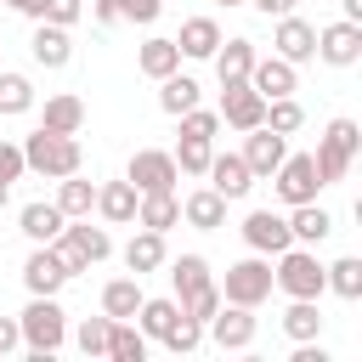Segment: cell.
<instances>
[{
    "label": "cell",
    "instance_id": "1",
    "mask_svg": "<svg viewBox=\"0 0 362 362\" xmlns=\"http://www.w3.org/2000/svg\"><path fill=\"white\" fill-rule=\"evenodd\" d=\"M17 334H23V345H28L34 362L57 356L68 345V311L57 305V294H28V305L17 311Z\"/></svg>",
    "mask_w": 362,
    "mask_h": 362
},
{
    "label": "cell",
    "instance_id": "2",
    "mask_svg": "<svg viewBox=\"0 0 362 362\" xmlns=\"http://www.w3.org/2000/svg\"><path fill=\"white\" fill-rule=\"evenodd\" d=\"M272 260H277V266H272V288H283L288 300H322V294H328L322 260H317L311 243H288V249L272 255Z\"/></svg>",
    "mask_w": 362,
    "mask_h": 362
},
{
    "label": "cell",
    "instance_id": "3",
    "mask_svg": "<svg viewBox=\"0 0 362 362\" xmlns=\"http://www.w3.org/2000/svg\"><path fill=\"white\" fill-rule=\"evenodd\" d=\"M356 153H362V130H356V119H328V130L317 136V153H311L317 181H322V187L345 181L351 164H356Z\"/></svg>",
    "mask_w": 362,
    "mask_h": 362
},
{
    "label": "cell",
    "instance_id": "4",
    "mask_svg": "<svg viewBox=\"0 0 362 362\" xmlns=\"http://www.w3.org/2000/svg\"><path fill=\"white\" fill-rule=\"evenodd\" d=\"M51 249H57L62 266L79 277V272H90V266H102V260L113 255V238H107V226H90V215H79V221H68V226L51 238Z\"/></svg>",
    "mask_w": 362,
    "mask_h": 362
},
{
    "label": "cell",
    "instance_id": "5",
    "mask_svg": "<svg viewBox=\"0 0 362 362\" xmlns=\"http://www.w3.org/2000/svg\"><path fill=\"white\" fill-rule=\"evenodd\" d=\"M23 164H28L34 175H45V181H62V175H74V170L85 164V153H79V136L34 130V136L23 141Z\"/></svg>",
    "mask_w": 362,
    "mask_h": 362
},
{
    "label": "cell",
    "instance_id": "6",
    "mask_svg": "<svg viewBox=\"0 0 362 362\" xmlns=\"http://www.w3.org/2000/svg\"><path fill=\"white\" fill-rule=\"evenodd\" d=\"M221 288V300H232V305H266L272 300V255H243V260H232L226 266V277L215 283Z\"/></svg>",
    "mask_w": 362,
    "mask_h": 362
},
{
    "label": "cell",
    "instance_id": "7",
    "mask_svg": "<svg viewBox=\"0 0 362 362\" xmlns=\"http://www.w3.org/2000/svg\"><path fill=\"white\" fill-rule=\"evenodd\" d=\"M124 181H130L136 192H175V181H181L175 153H164V147H136L130 164H124Z\"/></svg>",
    "mask_w": 362,
    "mask_h": 362
},
{
    "label": "cell",
    "instance_id": "8",
    "mask_svg": "<svg viewBox=\"0 0 362 362\" xmlns=\"http://www.w3.org/2000/svg\"><path fill=\"white\" fill-rule=\"evenodd\" d=\"M255 328H260V322H255V305H232V300H221L215 317L204 322V334H209L221 351H249V345H255Z\"/></svg>",
    "mask_w": 362,
    "mask_h": 362
},
{
    "label": "cell",
    "instance_id": "9",
    "mask_svg": "<svg viewBox=\"0 0 362 362\" xmlns=\"http://www.w3.org/2000/svg\"><path fill=\"white\" fill-rule=\"evenodd\" d=\"M272 187H277V198H283V204H311V198L322 192L311 153H283V164L272 170Z\"/></svg>",
    "mask_w": 362,
    "mask_h": 362
},
{
    "label": "cell",
    "instance_id": "10",
    "mask_svg": "<svg viewBox=\"0 0 362 362\" xmlns=\"http://www.w3.org/2000/svg\"><path fill=\"white\" fill-rule=\"evenodd\" d=\"M215 113H221L226 130L243 136V130H255V124L266 119V96H260L249 79H238V85H221V107H215Z\"/></svg>",
    "mask_w": 362,
    "mask_h": 362
},
{
    "label": "cell",
    "instance_id": "11",
    "mask_svg": "<svg viewBox=\"0 0 362 362\" xmlns=\"http://www.w3.org/2000/svg\"><path fill=\"white\" fill-rule=\"evenodd\" d=\"M68 283H74V272L62 266V255H57L51 243H34L28 260H23V288H28V294H62Z\"/></svg>",
    "mask_w": 362,
    "mask_h": 362
},
{
    "label": "cell",
    "instance_id": "12",
    "mask_svg": "<svg viewBox=\"0 0 362 362\" xmlns=\"http://www.w3.org/2000/svg\"><path fill=\"white\" fill-rule=\"evenodd\" d=\"M238 232H243V243H249L255 255H283V249L294 243V232H288V215H277V209H249Z\"/></svg>",
    "mask_w": 362,
    "mask_h": 362
},
{
    "label": "cell",
    "instance_id": "13",
    "mask_svg": "<svg viewBox=\"0 0 362 362\" xmlns=\"http://www.w3.org/2000/svg\"><path fill=\"white\" fill-rule=\"evenodd\" d=\"M317 57L328 62V68H356L362 62V23H328V28H317Z\"/></svg>",
    "mask_w": 362,
    "mask_h": 362
},
{
    "label": "cell",
    "instance_id": "14",
    "mask_svg": "<svg viewBox=\"0 0 362 362\" xmlns=\"http://www.w3.org/2000/svg\"><path fill=\"white\" fill-rule=\"evenodd\" d=\"M283 153H288V136H277V130H266V124L243 130V164H249L255 181H272V170L283 164Z\"/></svg>",
    "mask_w": 362,
    "mask_h": 362
},
{
    "label": "cell",
    "instance_id": "15",
    "mask_svg": "<svg viewBox=\"0 0 362 362\" xmlns=\"http://www.w3.org/2000/svg\"><path fill=\"white\" fill-rule=\"evenodd\" d=\"M272 51H277L283 62H294V68H300V62H311V57H317V28H311L305 17H294V11H288V17H277V28H272Z\"/></svg>",
    "mask_w": 362,
    "mask_h": 362
},
{
    "label": "cell",
    "instance_id": "16",
    "mask_svg": "<svg viewBox=\"0 0 362 362\" xmlns=\"http://www.w3.org/2000/svg\"><path fill=\"white\" fill-rule=\"evenodd\" d=\"M209 187L226 198V204H238V198H249L255 192V175H249V164H243V153H209Z\"/></svg>",
    "mask_w": 362,
    "mask_h": 362
},
{
    "label": "cell",
    "instance_id": "17",
    "mask_svg": "<svg viewBox=\"0 0 362 362\" xmlns=\"http://www.w3.org/2000/svg\"><path fill=\"white\" fill-rule=\"evenodd\" d=\"M28 57H34L45 74L68 68V62H74V40H68V28H57V23H34V34H28Z\"/></svg>",
    "mask_w": 362,
    "mask_h": 362
},
{
    "label": "cell",
    "instance_id": "18",
    "mask_svg": "<svg viewBox=\"0 0 362 362\" xmlns=\"http://www.w3.org/2000/svg\"><path fill=\"white\" fill-rule=\"evenodd\" d=\"M249 85H255L266 102H272V96H294V90H300V68H294V62H283V57L272 51V57H255Z\"/></svg>",
    "mask_w": 362,
    "mask_h": 362
},
{
    "label": "cell",
    "instance_id": "19",
    "mask_svg": "<svg viewBox=\"0 0 362 362\" xmlns=\"http://www.w3.org/2000/svg\"><path fill=\"white\" fill-rule=\"evenodd\" d=\"M181 221H187L192 232H221V226H226V198H221L215 187H192V192L181 198Z\"/></svg>",
    "mask_w": 362,
    "mask_h": 362
},
{
    "label": "cell",
    "instance_id": "20",
    "mask_svg": "<svg viewBox=\"0 0 362 362\" xmlns=\"http://www.w3.org/2000/svg\"><path fill=\"white\" fill-rule=\"evenodd\" d=\"M170 260V249H164V232H147V226H136L130 232V243H124V272L130 277H147V272H158Z\"/></svg>",
    "mask_w": 362,
    "mask_h": 362
},
{
    "label": "cell",
    "instance_id": "21",
    "mask_svg": "<svg viewBox=\"0 0 362 362\" xmlns=\"http://www.w3.org/2000/svg\"><path fill=\"white\" fill-rule=\"evenodd\" d=\"M255 57H260V51H255V40H243V34H238V40H221L209 62H215V79H221V85H238V79H249Z\"/></svg>",
    "mask_w": 362,
    "mask_h": 362
},
{
    "label": "cell",
    "instance_id": "22",
    "mask_svg": "<svg viewBox=\"0 0 362 362\" xmlns=\"http://www.w3.org/2000/svg\"><path fill=\"white\" fill-rule=\"evenodd\" d=\"M40 130L79 136V130H85V102H79L74 90H57V96H45V107H40Z\"/></svg>",
    "mask_w": 362,
    "mask_h": 362
},
{
    "label": "cell",
    "instance_id": "23",
    "mask_svg": "<svg viewBox=\"0 0 362 362\" xmlns=\"http://www.w3.org/2000/svg\"><path fill=\"white\" fill-rule=\"evenodd\" d=\"M136 198H141V192H136L130 181H102V187H96V215H102L107 226H130V221H136Z\"/></svg>",
    "mask_w": 362,
    "mask_h": 362
},
{
    "label": "cell",
    "instance_id": "24",
    "mask_svg": "<svg viewBox=\"0 0 362 362\" xmlns=\"http://www.w3.org/2000/svg\"><path fill=\"white\" fill-rule=\"evenodd\" d=\"M175 317H181V300H175V294H141V305H136V317H130V322H136L147 339H164Z\"/></svg>",
    "mask_w": 362,
    "mask_h": 362
},
{
    "label": "cell",
    "instance_id": "25",
    "mask_svg": "<svg viewBox=\"0 0 362 362\" xmlns=\"http://www.w3.org/2000/svg\"><path fill=\"white\" fill-rule=\"evenodd\" d=\"M175 45H181V57L209 62V57H215V45H221V23H215V17H187V23H181V34H175Z\"/></svg>",
    "mask_w": 362,
    "mask_h": 362
},
{
    "label": "cell",
    "instance_id": "26",
    "mask_svg": "<svg viewBox=\"0 0 362 362\" xmlns=\"http://www.w3.org/2000/svg\"><path fill=\"white\" fill-rule=\"evenodd\" d=\"M136 226H147V232L181 226V198H175V192H141V198H136Z\"/></svg>",
    "mask_w": 362,
    "mask_h": 362
},
{
    "label": "cell",
    "instance_id": "27",
    "mask_svg": "<svg viewBox=\"0 0 362 362\" xmlns=\"http://www.w3.org/2000/svg\"><path fill=\"white\" fill-rule=\"evenodd\" d=\"M17 226H23V238H28V243H51V238L68 226V215H62L57 204H40V198H34V204H23V209H17Z\"/></svg>",
    "mask_w": 362,
    "mask_h": 362
},
{
    "label": "cell",
    "instance_id": "28",
    "mask_svg": "<svg viewBox=\"0 0 362 362\" xmlns=\"http://www.w3.org/2000/svg\"><path fill=\"white\" fill-rule=\"evenodd\" d=\"M288 232H294V243H322L328 232H334V215L311 198V204H288Z\"/></svg>",
    "mask_w": 362,
    "mask_h": 362
},
{
    "label": "cell",
    "instance_id": "29",
    "mask_svg": "<svg viewBox=\"0 0 362 362\" xmlns=\"http://www.w3.org/2000/svg\"><path fill=\"white\" fill-rule=\"evenodd\" d=\"M136 68H141L147 79H164V74H175V68H181V45H175V40H164V34H153V40H141Z\"/></svg>",
    "mask_w": 362,
    "mask_h": 362
},
{
    "label": "cell",
    "instance_id": "30",
    "mask_svg": "<svg viewBox=\"0 0 362 362\" xmlns=\"http://www.w3.org/2000/svg\"><path fill=\"white\" fill-rule=\"evenodd\" d=\"M198 96H204V85H198L192 74H181V68L158 79V107H164L170 119H175V113H187V107H198Z\"/></svg>",
    "mask_w": 362,
    "mask_h": 362
},
{
    "label": "cell",
    "instance_id": "31",
    "mask_svg": "<svg viewBox=\"0 0 362 362\" xmlns=\"http://www.w3.org/2000/svg\"><path fill=\"white\" fill-rule=\"evenodd\" d=\"M51 204H57L68 221H79V215H90V209H96V181H85V175L74 170V175H62V181H57V198H51Z\"/></svg>",
    "mask_w": 362,
    "mask_h": 362
},
{
    "label": "cell",
    "instance_id": "32",
    "mask_svg": "<svg viewBox=\"0 0 362 362\" xmlns=\"http://www.w3.org/2000/svg\"><path fill=\"white\" fill-rule=\"evenodd\" d=\"M23 113H34V79L0 68V119H23Z\"/></svg>",
    "mask_w": 362,
    "mask_h": 362
},
{
    "label": "cell",
    "instance_id": "33",
    "mask_svg": "<svg viewBox=\"0 0 362 362\" xmlns=\"http://www.w3.org/2000/svg\"><path fill=\"white\" fill-rule=\"evenodd\" d=\"M164 266H170V288H175V300H187V294H198V288L215 283L204 255H181V260H164Z\"/></svg>",
    "mask_w": 362,
    "mask_h": 362
},
{
    "label": "cell",
    "instance_id": "34",
    "mask_svg": "<svg viewBox=\"0 0 362 362\" xmlns=\"http://www.w3.org/2000/svg\"><path fill=\"white\" fill-rule=\"evenodd\" d=\"M147 345H153V339H147L130 317H119V322L107 328V356H113V362H147Z\"/></svg>",
    "mask_w": 362,
    "mask_h": 362
},
{
    "label": "cell",
    "instance_id": "35",
    "mask_svg": "<svg viewBox=\"0 0 362 362\" xmlns=\"http://www.w3.org/2000/svg\"><path fill=\"white\" fill-rule=\"evenodd\" d=\"M136 305H141V277H113V283H102V311L119 322V317H136Z\"/></svg>",
    "mask_w": 362,
    "mask_h": 362
},
{
    "label": "cell",
    "instance_id": "36",
    "mask_svg": "<svg viewBox=\"0 0 362 362\" xmlns=\"http://www.w3.org/2000/svg\"><path fill=\"white\" fill-rule=\"evenodd\" d=\"M322 283H328V294H339V300H362V260H356V255H339L334 266H322Z\"/></svg>",
    "mask_w": 362,
    "mask_h": 362
},
{
    "label": "cell",
    "instance_id": "37",
    "mask_svg": "<svg viewBox=\"0 0 362 362\" xmlns=\"http://www.w3.org/2000/svg\"><path fill=\"white\" fill-rule=\"evenodd\" d=\"M283 334H288L294 345H300V339H322V311H317V300H288Z\"/></svg>",
    "mask_w": 362,
    "mask_h": 362
},
{
    "label": "cell",
    "instance_id": "38",
    "mask_svg": "<svg viewBox=\"0 0 362 362\" xmlns=\"http://www.w3.org/2000/svg\"><path fill=\"white\" fill-rule=\"evenodd\" d=\"M266 130H277V136H294L300 124H305V107L294 102V96H272L266 102V119H260Z\"/></svg>",
    "mask_w": 362,
    "mask_h": 362
},
{
    "label": "cell",
    "instance_id": "39",
    "mask_svg": "<svg viewBox=\"0 0 362 362\" xmlns=\"http://www.w3.org/2000/svg\"><path fill=\"white\" fill-rule=\"evenodd\" d=\"M158 345H164V351H175V356H187V351H198V345H204V322L181 311V317L170 322V334H164Z\"/></svg>",
    "mask_w": 362,
    "mask_h": 362
},
{
    "label": "cell",
    "instance_id": "40",
    "mask_svg": "<svg viewBox=\"0 0 362 362\" xmlns=\"http://www.w3.org/2000/svg\"><path fill=\"white\" fill-rule=\"evenodd\" d=\"M107 328H113L107 311H102V317H85V322L74 328V345H79L85 356H107Z\"/></svg>",
    "mask_w": 362,
    "mask_h": 362
},
{
    "label": "cell",
    "instance_id": "41",
    "mask_svg": "<svg viewBox=\"0 0 362 362\" xmlns=\"http://www.w3.org/2000/svg\"><path fill=\"white\" fill-rule=\"evenodd\" d=\"M209 153H215V141L181 136V147H175V170H181V175H204V170H209Z\"/></svg>",
    "mask_w": 362,
    "mask_h": 362
},
{
    "label": "cell",
    "instance_id": "42",
    "mask_svg": "<svg viewBox=\"0 0 362 362\" xmlns=\"http://www.w3.org/2000/svg\"><path fill=\"white\" fill-rule=\"evenodd\" d=\"M175 119H181V136H198V141H215L221 136V113L215 107H187Z\"/></svg>",
    "mask_w": 362,
    "mask_h": 362
},
{
    "label": "cell",
    "instance_id": "43",
    "mask_svg": "<svg viewBox=\"0 0 362 362\" xmlns=\"http://www.w3.org/2000/svg\"><path fill=\"white\" fill-rule=\"evenodd\" d=\"M85 17V0H40V17L34 23H57V28H74Z\"/></svg>",
    "mask_w": 362,
    "mask_h": 362
},
{
    "label": "cell",
    "instance_id": "44",
    "mask_svg": "<svg viewBox=\"0 0 362 362\" xmlns=\"http://www.w3.org/2000/svg\"><path fill=\"white\" fill-rule=\"evenodd\" d=\"M113 11H119V23H158V11H164V0H113Z\"/></svg>",
    "mask_w": 362,
    "mask_h": 362
},
{
    "label": "cell",
    "instance_id": "45",
    "mask_svg": "<svg viewBox=\"0 0 362 362\" xmlns=\"http://www.w3.org/2000/svg\"><path fill=\"white\" fill-rule=\"evenodd\" d=\"M215 305H221V288H215V283L181 300V311H187V317H198V322H209V317H215Z\"/></svg>",
    "mask_w": 362,
    "mask_h": 362
},
{
    "label": "cell",
    "instance_id": "46",
    "mask_svg": "<svg viewBox=\"0 0 362 362\" xmlns=\"http://www.w3.org/2000/svg\"><path fill=\"white\" fill-rule=\"evenodd\" d=\"M23 175H28V164H23V147H17V141H0V187L23 181Z\"/></svg>",
    "mask_w": 362,
    "mask_h": 362
},
{
    "label": "cell",
    "instance_id": "47",
    "mask_svg": "<svg viewBox=\"0 0 362 362\" xmlns=\"http://www.w3.org/2000/svg\"><path fill=\"white\" fill-rule=\"evenodd\" d=\"M23 345V334H17V317H0V356H11Z\"/></svg>",
    "mask_w": 362,
    "mask_h": 362
},
{
    "label": "cell",
    "instance_id": "48",
    "mask_svg": "<svg viewBox=\"0 0 362 362\" xmlns=\"http://www.w3.org/2000/svg\"><path fill=\"white\" fill-rule=\"evenodd\" d=\"M249 6H255L260 17H288V11L300 6V0H249Z\"/></svg>",
    "mask_w": 362,
    "mask_h": 362
},
{
    "label": "cell",
    "instance_id": "49",
    "mask_svg": "<svg viewBox=\"0 0 362 362\" xmlns=\"http://www.w3.org/2000/svg\"><path fill=\"white\" fill-rule=\"evenodd\" d=\"M339 17L345 23H362V0H339Z\"/></svg>",
    "mask_w": 362,
    "mask_h": 362
},
{
    "label": "cell",
    "instance_id": "50",
    "mask_svg": "<svg viewBox=\"0 0 362 362\" xmlns=\"http://www.w3.org/2000/svg\"><path fill=\"white\" fill-rule=\"evenodd\" d=\"M0 6H11V11H23V17H40V0H0Z\"/></svg>",
    "mask_w": 362,
    "mask_h": 362
},
{
    "label": "cell",
    "instance_id": "51",
    "mask_svg": "<svg viewBox=\"0 0 362 362\" xmlns=\"http://www.w3.org/2000/svg\"><path fill=\"white\" fill-rule=\"evenodd\" d=\"M6 204H11V187H0V209H6Z\"/></svg>",
    "mask_w": 362,
    "mask_h": 362
},
{
    "label": "cell",
    "instance_id": "52",
    "mask_svg": "<svg viewBox=\"0 0 362 362\" xmlns=\"http://www.w3.org/2000/svg\"><path fill=\"white\" fill-rule=\"evenodd\" d=\"M215 6H249V0H215Z\"/></svg>",
    "mask_w": 362,
    "mask_h": 362
}]
</instances>
